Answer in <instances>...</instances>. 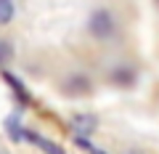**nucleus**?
I'll return each mask as SVG.
<instances>
[{
  "mask_svg": "<svg viewBox=\"0 0 159 154\" xmlns=\"http://www.w3.org/2000/svg\"><path fill=\"white\" fill-rule=\"evenodd\" d=\"M88 29H90V35L96 37V40H106L109 35L114 32V19L109 11H103V8H98V11L90 13V21H88Z\"/></svg>",
  "mask_w": 159,
  "mask_h": 154,
  "instance_id": "obj_1",
  "label": "nucleus"
},
{
  "mask_svg": "<svg viewBox=\"0 0 159 154\" xmlns=\"http://www.w3.org/2000/svg\"><path fill=\"white\" fill-rule=\"evenodd\" d=\"M98 125V120L93 117V114H74L72 117V128L77 133H93Z\"/></svg>",
  "mask_w": 159,
  "mask_h": 154,
  "instance_id": "obj_2",
  "label": "nucleus"
},
{
  "mask_svg": "<svg viewBox=\"0 0 159 154\" xmlns=\"http://www.w3.org/2000/svg\"><path fill=\"white\" fill-rule=\"evenodd\" d=\"M13 13H16V8H13V0H0V27L11 21Z\"/></svg>",
  "mask_w": 159,
  "mask_h": 154,
  "instance_id": "obj_3",
  "label": "nucleus"
},
{
  "mask_svg": "<svg viewBox=\"0 0 159 154\" xmlns=\"http://www.w3.org/2000/svg\"><path fill=\"white\" fill-rule=\"evenodd\" d=\"M24 138H29V141H34L37 146H43V152H48V154H64L61 149H58L56 143H51V141H43V138H37V136H27V133H24Z\"/></svg>",
  "mask_w": 159,
  "mask_h": 154,
  "instance_id": "obj_4",
  "label": "nucleus"
},
{
  "mask_svg": "<svg viewBox=\"0 0 159 154\" xmlns=\"http://www.w3.org/2000/svg\"><path fill=\"white\" fill-rule=\"evenodd\" d=\"M11 58H13V48L6 40H0V64H8Z\"/></svg>",
  "mask_w": 159,
  "mask_h": 154,
  "instance_id": "obj_5",
  "label": "nucleus"
},
{
  "mask_svg": "<svg viewBox=\"0 0 159 154\" xmlns=\"http://www.w3.org/2000/svg\"><path fill=\"white\" fill-rule=\"evenodd\" d=\"M114 80L122 82V85H130V82H133V74H130V72H122V69H119V72H114Z\"/></svg>",
  "mask_w": 159,
  "mask_h": 154,
  "instance_id": "obj_6",
  "label": "nucleus"
},
{
  "mask_svg": "<svg viewBox=\"0 0 159 154\" xmlns=\"http://www.w3.org/2000/svg\"><path fill=\"white\" fill-rule=\"evenodd\" d=\"M90 154H106V152H101V149H93V152Z\"/></svg>",
  "mask_w": 159,
  "mask_h": 154,
  "instance_id": "obj_7",
  "label": "nucleus"
},
{
  "mask_svg": "<svg viewBox=\"0 0 159 154\" xmlns=\"http://www.w3.org/2000/svg\"><path fill=\"white\" fill-rule=\"evenodd\" d=\"M157 3H159V0H157Z\"/></svg>",
  "mask_w": 159,
  "mask_h": 154,
  "instance_id": "obj_8",
  "label": "nucleus"
}]
</instances>
